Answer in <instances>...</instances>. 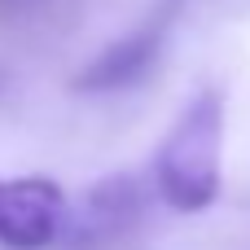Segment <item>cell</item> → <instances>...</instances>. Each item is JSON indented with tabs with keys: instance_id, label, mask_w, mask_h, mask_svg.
Here are the masks:
<instances>
[{
	"instance_id": "obj_1",
	"label": "cell",
	"mask_w": 250,
	"mask_h": 250,
	"mask_svg": "<svg viewBox=\"0 0 250 250\" xmlns=\"http://www.w3.org/2000/svg\"><path fill=\"white\" fill-rule=\"evenodd\" d=\"M154 193L176 215H202L224 189V97L220 88H198L185 110L163 132L149 163Z\"/></svg>"
},
{
	"instance_id": "obj_2",
	"label": "cell",
	"mask_w": 250,
	"mask_h": 250,
	"mask_svg": "<svg viewBox=\"0 0 250 250\" xmlns=\"http://www.w3.org/2000/svg\"><path fill=\"white\" fill-rule=\"evenodd\" d=\"M70 202L48 176H0V250H53Z\"/></svg>"
},
{
	"instance_id": "obj_3",
	"label": "cell",
	"mask_w": 250,
	"mask_h": 250,
	"mask_svg": "<svg viewBox=\"0 0 250 250\" xmlns=\"http://www.w3.org/2000/svg\"><path fill=\"white\" fill-rule=\"evenodd\" d=\"M167 26H171V9H158L149 22H141L136 31L119 35L105 53H97V57L75 75V92H119V88H127V83H136L141 75H149V66H154L158 53H163Z\"/></svg>"
},
{
	"instance_id": "obj_4",
	"label": "cell",
	"mask_w": 250,
	"mask_h": 250,
	"mask_svg": "<svg viewBox=\"0 0 250 250\" xmlns=\"http://www.w3.org/2000/svg\"><path fill=\"white\" fill-rule=\"evenodd\" d=\"M145 211V180L132 171H114L105 180H97L83 202L70 211V233L75 242L92 246V242H110L119 233H127Z\"/></svg>"
}]
</instances>
